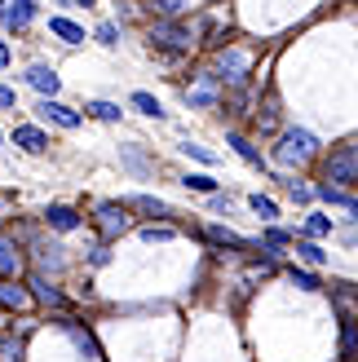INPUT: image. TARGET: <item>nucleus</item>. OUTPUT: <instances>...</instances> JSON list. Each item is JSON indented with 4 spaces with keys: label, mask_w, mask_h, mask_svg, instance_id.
Returning <instances> with one entry per match:
<instances>
[{
    "label": "nucleus",
    "mask_w": 358,
    "mask_h": 362,
    "mask_svg": "<svg viewBox=\"0 0 358 362\" xmlns=\"http://www.w3.org/2000/svg\"><path fill=\"white\" fill-rule=\"evenodd\" d=\"M358 354V318L341 314V358H354Z\"/></svg>",
    "instance_id": "obj_21"
},
{
    "label": "nucleus",
    "mask_w": 358,
    "mask_h": 362,
    "mask_svg": "<svg viewBox=\"0 0 358 362\" xmlns=\"http://www.w3.org/2000/svg\"><path fill=\"white\" fill-rule=\"evenodd\" d=\"M124 208H133V212H142V216H168V212H173L164 199H155V194H133Z\"/></svg>",
    "instance_id": "obj_18"
},
{
    "label": "nucleus",
    "mask_w": 358,
    "mask_h": 362,
    "mask_svg": "<svg viewBox=\"0 0 358 362\" xmlns=\"http://www.w3.org/2000/svg\"><path fill=\"white\" fill-rule=\"evenodd\" d=\"M182 186L195 190V194H217V181H212L208 173H186V177H182Z\"/></svg>",
    "instance_id": "obj_26"
},
{
    "label": "nucleus",
    "mask_w": 358,
    "mask_h": 362,
    "mask_svg": "<svg viewBox=\"0 0 358 362\" xmlns=\"http://www.w3.org/2000/svg\"><path fill=\"white\" fill-rule=\"evenodd\" d=\"M35 18V0H0V23L9 31H27Z\"/></svg>",
    "instance_id": "obj_9"
},
{
    "label": "nucleus",
    "mask_w": 358,
    "mask_h": 362,
    "mask_svg": "<svg viewBox=\"0 0 358 362\" xmlns=\"http://www.w3.org/2000/svg\"><path fill=\"white\" fill-rule=\"evenodd\" d=\"M93 35H98V40H102L106 49H111V45H120V31H115V23H98V31H93Z\"/></svg>",
    "instance_id": "obj_33"
},
{
    "label": "nucleus",
    "mask_w": 358,
    "mask_h": 362,
    "mask_svg": "<svg viewBox=\"0 0 358 362\" xmlns=\"http://www.w3.org/2000/svg\"><path fill=\"white\" fill-rule=\"evenodd\" d=\"M62 327H67V336H71V340H76V349H80V354H88V358H102V349H98V340L88 336V327H80L76 318H62Z\"/></svg>",
    "instance_id": "obj_17"
},
{
    "label": "nucleus",
    "mask_w": 358,
    "mask_h": 362,
    "mask_svg": "<svg viewBox=\"0 0 358 362\" xmlns=\"http://www.w3.org/2000/svg\"><path fill=\"white\" fill-rule=\"evenodd\" d=\"M257 129H261V133H275V129H279V102H275V98H265V106L257 111Z\"/></svg>",
    "instance_id": "obj_23"
},
{
    "label": "nucleus",
    "mask_w": 358,
    "mask_h": 362,
    "mask_svg": "<svg viewBox=\"0 0 358 362\" xmlns=\"http://www.w3.org/2000/svg\"><path fill=\"white\" fill-rule=\"evenodd\" d=\"M318 155V137L310 129H283L279 133V146H275V159L283 168H301Z\"/></svg>",
    "instance_id": "obj_3"
},
{
    "label": "nucleus",
    "mask_w": 358,
    "mask_h": 362,
    "mask_svg": "<svg viewBox=\"0 0 358 362\" xmlns=\"http://www.w3.org/2000/svg\"><path fill=\"white\" fill-rule=\"evenodd\" d=\"M204 239H208L212 247H230V252H253V243H248L243 234L226 230V226H204Z\"/></svg>",
    "instance_id": "obj_12"
},
{
    "label": "nucleus",
    "mask_w": 358,
    "mask_h": 362,
    "mask_svg": "<svg viewBox=\"0 0 358 362\" xmlns=\"http://www.w3.org/2000/svg\"><path fill=\"white\" fill-rule=\"evenodd\" d=\"M296 257L310 261V265H328V252L318 247V243H310V239H296Z\"/></svg>",
    "instance_id": "obj_27"
},
{
    "label": "nucleus",
    "mask_w": 358,
    "mask_h": 362,
    "mask_svg": "<svg viewBox=\"0 0 358 362\" xmlns=\"http://www.w3.org/2000/svg\"><path fill=\"white\" fill-rule=\"evenodd\" d=\"M212 212H221V216H230V199H226V194H212Z\"/></svg>",
    "instance_id": "obj_35"
},
{
    "label": "nucleus",
    "mask_w": 358,
    "mask_h": 362,
    "mask_svg": "<svg viewBox=\"0 0 358 362\" xmlns=\"http://www.w3.org/2000/svg\"><path fill=\"white\" fill-rule=\"evenodd\" d=\"M27 305H31L27 287H18L13 279H0V310H9V314H23Z\"/></svg>",
    "instance_id": "obj_14"
},
{
    "label": "nucleus",
    "mask_w": 358,
    "mask_h": 362,
    "mask_svg": "<svg viewBox=\"0 0 358 362\" xmlns=\"http://www.w3.org/2000/svg\"><path fill=\"white\" fill-rule=\"evenodd\" d=\"M9 58H13V53H9V45L0 40V66H9Z\"/></svg>",
    "instance_id": "obj_38"
},
{
    "label": "nucleus",
    "mask_w": 358,
    "mask_h": 362,
    "mask_svg": "<svg viewBox=\"0 0 358 362\" xmlns=\"http://www.w3.org/2000/svg\"><path fill=\"white\" fill-rule=\"evenodd\" d=\"M129 102H133V111L151 115V119H164V106H159V98H155V93H142V88H137V93H133Z\"/></svg>",
    "instance_id": "obj_22"
},
{
    "label": "nucleus",
    "mask_w": 358,
    "mask_h": 362,
    "mask_svg": "<svg viewBox=\"0 0 358 362\" xmlns=\"http://www.w3.org/2000/svg\"><path fill=\"white\" fill-rule=\"evenodd\" d=\"M27 296H31V300H40L45 310H53V314H58V310H67V296H62V287H58V283H49L45 274H27Z\"/></svg>",
    "instance_id": "obj_8"
},
{
    "label": "nucleus",
    "mask_w": 358,
    "mask_h": 362,
    "mask_svg": "<svg viewBox=\"0 0 358 362\" xmlns=\"http://www.w3.org/2000/svg\"><path fill=\"white\" fill-rule=\"evenodd\" d=\"M288 279L301 287V292H318V279L310 274V269H296V265H292V269H288Z\"/></svg>",
    "instance_id": "obj_31"
},
{
    "label": "nucleus",
    "mask_w": 358,
    "mask_h": 362,
    "mask_svg": "<svg viewBox=\"0 0 358 362\" xmlns=\"http://www.w3.org/2000/svg\"><path fill=\"white\" fill-rule=\"evenodd\" d=\"M88 261H93V265H106V261H111V252H106V247H93V257H88Z\"/></svg>",
    "instance_id": "obj_36"
},
{
    "label": "nucleus",
    "mask_w": 358,
    "mask_h": 362,
    "mask_svg": "<svg viewBox=\"0 0 358 362\" xmlns=\"http://www.w3.org/2000/svg\"><path fill=\"white\" fill-rule=\"evenodd\" d=\"M217 102H221L217 71H200V76H195V88H186V106H195V111H212Z\"/></svg>",
    "instance_id": "obj_6"
},
{
    "label": "nucleus",
    "mask_w": 358,
    "mask_h": 362,
    "mask_svg": "<svg viewBox=\"0 0 358 362\" xmlns=\"http://www.w3.org/2000/svg\"><path fill=\"white\" fill-rule=\"evenodd\" d=\"M323 181L336 190H350L358 186V137L341 141V146H332V155L323 159Z\"/></svg>",
    "instance_id": "obj_2"
},
{
    "label": "nucleus",
    "mask_w": 358,
    "mask_h": 362,
    "mask_svg": "<svg viewBox=\"0 0 358 362\" xmlns=\"http://www.w3.org/2000/svg\"><path fill=\"white\" fill-rule=\"evenodd\" d=\"M76 5H84V9H88V5H93V0H76Z\"/></svg>",
    "instance_id": "obj_40"
},
{
    "label": "nucleus",
    "mask_w": 358,
    "mask_h": 362,
    "mask_svg": "<svg viewBox=\"0 0 358 362\" xmlns=\"http://www.w3.org/2000/svg\"><path fill=\"white\" fill-rule=\"evenodd\" d=\"M23 274V252L9 234H0V279H18Z\"/></svg>",
    "instance_id": "obj_13"
},
{
    "label": "nucleus",
    "mask_w": 358,
    "mask_h": 362,
    "mask_svg": "<svg viewBox=\"0 0 358 362\" xmlns=\"http://www.w3.org/2000/svg\"><path fill=\"white\" fill-rule=\"evenodd\" d=\"M84 115H93V119H102V124H115L124 111H120L115 102H88V106H84Z\"/></svg>",
    "instance_id": "obj_25"
},
{
    "label": "nucleus",
    "mask_w": 358,
    "mask_h": 362,
    "mask_svg": "<svg viewBox=\"0 0 358 362\" xmlns=\"http://www.w3.org/2000/svg\"><path fill=\"white\" fill-rule=\"evenodd\" d=\"M217 80L221 88H243L248 84V71H253V58H248L243 49H217Z\"/></svg>",
    "instance_id": "obj_4"
},
{
    "label": "nucleus",
    "mask_w": 358,
    "mask_h": 362,
    "mask_svg": "<svg viewBox=\"0 0 358 362\" xmlns=\"http://www.w3.org/2000/svg\"><path fill=\"white\" fill-rule=\"evenodd\" d=\"M341 239H345V243H358V226H350V230L341 234Z\"/></svg>",
    "instance_id": "obj_39"
},
{
    "label": "nucleus",
    "mask_w": 358,
    "mask_h": 362,
    "mask_svg": "<svg viewBox=\"0 0 358 362\" xmlns=\"http://www.w3.org/2000/svg\"><path fill=\"white\" fill-rule=\"evenodd\" d=\"M336 226H332V216H323V212H310L306 216V234H314V239H328Z\"/></svg>",
    "instance_id": "obj_28"
},
{
    "label": "nucleus",
    "mask_w": 358,
    "mask_h": 362,
    "mask_svg": "<svg viewBox=\"0 0 358 362\" xmlns=\"http://www.w3.org/2000/svg\"><path fill=\"white\" fill-rule=\"evenodd\" d=\"M31 88H35V93H40V98H53V93H58V88H62V80H58V71H53V66H45V62H35L31 71H27V76H23Z\"/></svg>",
    "instance_id": "obj_11"
},
{
    "label": "nucleus",
    "mask_w": 358,
    "mask_h": 362,
    "mask_svg": "<svg viewBox=\"0 0 358 362\" xmlns=\"http://www.w3.org/2000/svg\"><path fill=\"white\" fill-rule=\"evenodd\" d=\"M120 164H124V168H133L137 177H151V173H155V164H151V159L142 155L137 146H120Z\"/></svg>",
    "instance_id": "obj_19"
},
{
    "label": "nucleus",
    "mask_w": 358,
    "mask_h": 362,
    "mask_svg": "<svg viewBox=\"0 0 358 362\" xmlns=\"http://www.w3.org/2000/svg\"><path fill=\"white\" fill-rule=\"evenodd\" d=\"M13 146H23L27 155H40V151H49V137L35 129V124H18V129H13Z\"/></svg>",
    "instance_id": "obj_15"
},
{
    "label": "nucleus",
    "mask_w": 358,
    "mask_h": 362,
    "mask_svg": "<svg viewBox=\"0 0 358 362\" xmlns=\"http://www.w3.org/2000/svg\"><path fill=\"white\" fill-rule=\"evenodd\" d=\"M45 226H49V230H58V234H67V230H80V226H84V216L71 208V204H49V208H45Z\"/></svg>",
    "instance_id": "obj_10"
},
{
    "label": "nucleus",
    "mask_w": 358,
    "mask_h": 362,
    "mask_svg": "<svg viewBox=\"0 0 358 362\" xmlns=\"http://www.w3.org/2000/svg\"><path fill=\"white\" fill-rule=\"evenodd\" d=\"M142 239H146V243H168V239H177V230L173 226H146Z\"/></svg>",
    "instance_id": "obj_30"
},
{
    "label": "nucleus",
    "mask_w": 358,
    "mask_h": 362,
    "mask_svg": "<svg viewBox=\"0 0 358 362\" xmlns=\"http://www.w3.org/2000/svg\"><path fill=\"white\" fill-rule=\"evenodd\" d=\"M226 146L235 151V155L243 159V164H253V168H265V159H261V151H257V146H253V141H248L243 133H235V129H230V133H226Z\"/></svg>",
    "instance_id": "obj_16"
},
{
    "label": "nucleus",
    "mask_w": 358,
    "mask_h": 362,
    "mask_svg": "<svg viewBox=\"0 0 358 362\" xmlns=\"http://www.w3.org/2000/svg\"><path fill=\"white\" fill-rule=\"evenodd\" d=\"M190 159H200V164H217V155H212L208 146H200V141H186V146H182Z\"/></svg>",
    "instance_id": "obj_32"
},
{
    "label": "nucleus",
    "mask_w": 358,
    "mask_h": 362,
    "mask_svg": "<svg viewBox=\"0 0 358 362\" xmlns=\"http://www.w3.org/2000/svg\"><path fill=\"white\" fill-rule=\"evenodd\" d=\"M248 208H253V212L261 216L265 226H270L275 216H279V208H275V199H265V194H253V199H248Z\"/></svg>",
    "instance_id": "obj_29"
},
{
    "label": "nucleus",
    "mask_w": 358,
    "mask_h": 362,
    "mask_svg": "<svg viewBox=\"0 0 358 362\" xmlns=\"http://www.w3.org/2000/svg\"><path fill=\"white\" fill-rule=\"evenodd\" d=\"M0 106H13V88H5V84H0Z\"/></svg>",
    "instance_id": "obj_37"
},
{
    "label": "nucleus",
    "mask_w": 358,
    "mask_h": 362,
    "mask_svg": "<svg viewBox=\"0 0 358 362\" xmlns=\"http://www.w3.org/2000/svg\"><path fill=\"white\" fill-rule=\"evenodd\" d=\"M49 31L58 35V40H67V45H84V27H76L71 18H49Z\"/></svg>",
    "instance_id": "obj_20"
},
{
    "label": "nucleus",
    "mask_w": 358,
    "mask_h": 362,
    "mask_svg": "<svg viewBox=\"0 0 358 362\" xmlns=\"http://www.w3.org/2000/svg\"><path fill=\"white\" fill-rule=\"evenodd\" d=\"M35 115L49 119V124H58V129H67V133H76L80 124H84V115L71 111V106H62L58 98H40V102H35Z\"/></svg>",
    "instance_id": "obj_7"
},
{
    "label": "nucleus",
    "mask_w": 358,
    "mask_h": 362,
    "mask_svg": "<svg viewBox=\"0 0 358 362\" xmlns=\"http://www.w3.org/2000/svg\"><path fill=\"white\" fill-rule=\"evenodd\" d=\"M288 194L296 199V204H310V199H314V190H310V186H301V181H288Z\"/></svg>",
    "instance_id": "obj_34"
},
{
    "label": "nucleus",
    "mask_w": 358,
    "mask_h": 362,
    "mask_svg": "<svg viewBox=\"0 0 358 362\" xmlns=\"http://www.w3.org/2000/svg\"><path fill=\"white\" fill-rule=\"evenodd\" d=\"M190 9V0H151V13L155 18H182Z\"/></svg>",
    "instance_id": "obj_24"
},
{
    "label": "nucleus",
    "mask_w": 358,
    "mask_h": 362,
    "mask_svg": "<svg viewBox=\"0 0 358 362\" xmlns=\"http://www.w3.org/2000/svg\"><path fill=\"white\" fill-rule=\"evenodd\" d=\"M146 45L155 53H164V58H182V53H190L195 45H200V31L186 27L182 18H155V23L146 27Z\"/></svg>",
    "instance_id": "obj_1"
},
{
    "label": "nucleus",
    "mask_w": 358,
    "mask_h": 362,
    "mask_svg": "<svg viewBox=\"0 0 358 362\" xmlns=\"http://www.w3.org/2000/svg\"><path fill=\"white\" fill-rule=\"evenodd\" d=\"M93 221H98V234H102L106 243H115L120 234L133 230V216H129V208H124V204H98V216H93Z\"/></svg>",
    "instance_id": "obj_5"
}]
</instances>
